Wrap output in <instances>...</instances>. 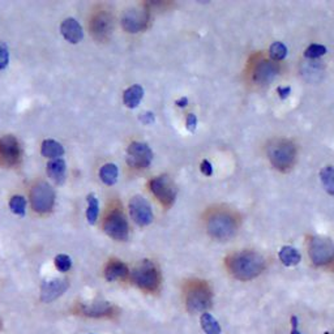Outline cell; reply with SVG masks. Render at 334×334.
Listing matches in <instances>:
<instances>
[{
	"instance_id": "obj_1",
	"label": "cell",
	"mask_w": 334,
	"mask_h": 334,
	"mask_svg": "<svg viewBox=\"0 0 334 334\" xmlns=\"http://www.w3.org/2000/svg\"><path fill=\"white\" fill-rule=\"evenodd\" d=\"M227 268L236 279L249 281L256 278L265 268V260L254 251H241L227 259Z\"/></svg>"
},
{
	"instance_id": "obj_2",
	"label": "cell",
	"mask_w": 334,
	"mask_h": 334,
	"mask_svg": "<svg viewBox=\"0 0 334 334\" xmlns=\"http://www.w3.org/2000/svg\"><path fill=\"white\" fill-rule=\"evenodd\" d=\"M211 287L202 281H193L188 285L186 290V306L188 312L198 313L209 310L212 307Z\"/></svg>"
},
{
	"instance_id": "obj_3",
	"label": "cell",
	"mask_w": 334,
	"mask_h": 334,
	"mask_svg": "<svg viewBox=\"0 0 334 334\" xmlns=\"http://www.w3.org/2000/svg\"><path fill=\"white\" fill-rule=\"evenodd\" d=\"M268 155L275 169L287 171L293 167L297 158V149L291 141L285 139L274 140L268 148Z\"/></svg>"
},
{
	"instance_id": "obj_4",
	"label": "cell",
	"mask_w": 334,
	"mask_h": 334,
	"mask_svg": "<svg viewBox=\"0 0 334 334\" xmlns=\"http://www.w3.org/2000/svg\"><path fill=\"white\" fill-rule=\"evenodd\" d=\"M132 279L135 285L139 286L141 290L153 293L157 291L161 282V275L158 272L157 266L153 261L143 260L133 269Z\"/></svg>"
},
{
	"instance_id": "obj_5",
	"label": "cell",
	"mask_w": 334,
	"mask_h": 334,
	"mask_svg": "<svg viewBox=\"0 0 334 334\" xmlns=\"http://www.w3.org/2000/svg\"><path fill=\"white\" fill-rule=\"evenodd\" d=\"M236 231V222L231 214L226 212H218L207 221V232L212 238L226 240L231 238Z\"/></svg>"
},
{
	"instance_id": "obj_6",
	"label": "cell",
	"mask_w": 334,
	"mask_h": 334,
	"mask_svg": "<svg viewBox=\"0 0 334 334\" xmlns=\"http://www.w3.org/2000/svg\"><path fill=\"white\" fill-rule=\"evenodd\" d=\"M30 204L31 207L39 214H46L53 211L55 204V192L49 183L39 182L31 188Z\"/></svg>"
},
{
	"instance_id": "obj_7",
	"label": "cell",
	"mask_w": 334,
	"mask_h": 334,
	"mask_svg": "<svg viewBox=\"0 0 334 334\" xmlns=\"http://www.w3.org/2000/svg\"><path fill=\"white\" fill-rule=\"evenodd\" d=\"M310 256L315 265H326L334 260V243L325 236H313L310 241Z\"/></svg>"
},
{
	"instance_id": "obj_8",
	"label": "cell",
	"mask_w": 334,
	"mask_h": 334,
	"mask_svg": "<svg viewBox=\"0 0 334 334\" xmlns=\"http://www.w3.org/2000/svg\"><path fill=\"white\" fill-rule=\"evenodd\" d=\"M150 186V191L153 192V195L159 200L163 205L170 206L174 204L175 198L178 195L177 184L174 183L169 175H159V177L154 178L149 183Z\"/></svg>"
},
{
	"instance_id": "obj_9",
	"label": "cell",
	"mask_w": 334,
	"mask_h": 334,
	"mask_svg": "<svg viewBox=\"0 0 334 334\" xmlns=\"http://www.w3.org/2000/svg\"><path fill=\"white\" fill-rule=\"evenodd\" d=\"M103 230L110 238L115 240H127L130 235L127 218L119 211H114L108 214L103 223Z\"/></svg>"
},
{
	"instance_id": "obj_10",
	"label": "cell",
	"mask_w": 334,
	"mask_h": 334,
	"mask_svg": "<svg viewBox=\"0 0 334 334\" xmlns=\"http://www.w3.org/2000/svg\"><path fill=\"white\" fill-rule=\"evenodd\" d=\"M153 159L152 149L148 144L135 141L127 149V163L133 169H146Z\"/></svg>"
},
{
	"instance_id": "obj_11",
	"label": "cell",
	"mask_w": 334,
	"mask_h": 334,
	"mask_svg": "<svg viewBox=\"0 0 334 334\" xmlns=\"http://www.w3.org/2000/svg\"><path fill=\"white\" fill-rule=\"evenodd\" d=\"M130 214L133 222L144 227L153 222L152 206L143 196H135L130 201Z\"/></svg>"
},
{
	"instance_id": "obj_12",
	"label": "cell",
	"mask_w": 334,
	"mask_h": 334,
	"mask_svg": "<svg viewBox=\"0 0 334 334\" xmlns=\"http://www.w3.org/2000/svg\"><path fill=\"white\" fill-rule=\"evenodd\" d=\"M149 11L145 8H130L121 16V25L128 33H139L146 28Z\"/></svg>"
},
{
	"instance_id": "obj_13",
	"label": "cell",
	"mask_w": 334,
	"mask_h": 334,
	"mask_svg": "<svg viewBox=\"0 0 334 334\" xmlns=\"http://www.w3.org/2000/svg\"><path fill=\"white\" fill-rule=\"evenodd\" d=\"M21 148L15 136L7 135L0 139V163L13 166L20 161Z\"/></svg>"
},
{
	"instance_id": "obj_14",
	"label": "cell",
	"mask_w": 334,
	"mask_h": 334,
	"mask_svg": "<svg viewBox=\"0 0 334 334\" xmlns=\"http://www.w3.org/2000/svg\"><path fill=\"white\" fill-rule=\"evenodd\" d=\"M69 283L67 279H60V278H54L45 281L40 286V300L44 303H50L62 297L65 291L68 290Z\"/></svg>"
},
{
	"instance_id": "obj_15",
	"label": "cell",
	"mask_w": 334,
	"mask_h": 334,
	"mask_svg": "<svg viewBox=\"0 0 334 334\" xmlns=\"http://www.w3.org/2000/svg\"><path fill=\"white\" fill-rule=\"evenodd\" d=\"M116 307L112 306L108 302H94L92 304H84L78 307L77 312L80 315L88 316V317H96V319H102V317H114L116 315Z\"/></svg>"
},
{
	"instance_id": "obj_16",
	"label": "cell",
	"mask_w": 334,
	"mask_h": 334,
	"mask_svg": "<svg viewBox=\"0 0 334 334\" xmlns=\"http://www.w3.org/2000/svg\"><path fill=\"white\" fill-rule=\"evenodd\" d=\"M90 29L97 39H107L112 31V17L107 12L97 13L92 20Z\"/></svg>"
},
{
	"instance_id": "obj_17",
	"label": "cell",
	"mask_w": 334,
	"mask_h": 334,
	"mask_svg": "<svg viewBox=\"0 0 334 334\" xmlns=\"http://www.w3.org/2000/svg\"><path fill=\"white\" fill-rule=\"evenodd\" d=\"M60 33L69 44H78L84 38V30L76 19H65L60 24Z\"/></svg>"
},
{
	"instance_id": "obj_18",
	"label": "cell",
	"mask_w": 334,
	"mask_h": 334,
	"mask_svg": "<svg viewBox=\"0 0 334 334\" xmlns=\"http://www.w3.org/2000/svg\"><path fill=\"white\" fill-rule=\"evenodd\" d=\"M278 74V67L270 60H261L254 69L255 81L260 84H268Z\"/></svg>"
},
{
	"instance_id": "obj_19",
	"label": "cell",
	"mask_w": 334,
	"mask_h": 334,
	"mask_svg": "<svg viewBox=\"0 0 334 334\" xmlns=\"http://www.w3.org/2000/svg\"><path fill=\"white\" fill-rule=\"evenodd\" d=\"M47 174L56 184H63L65 180V174H67V164L64 159L62 158L51 159L47 163Z\"/></svg>"
},
{
	"instance_id": "obj_20",
	"label": "cell",
	"mask_w": 334,
	"mask_h": 334,
	"mask_svg": "<svg viewBox=\"0 0 334 334\" xmlns=\"http://www.w3.org/2000/svg\"><path fill=\"white\" fill-rule=\"evenodd\" d=\"M128 275V268L124 263L119 260H111L106 265L105 277L107 281H118L124 279Z\"/></svg>"
},
{
	"instance_id": "obj_21",
	"label": "cell",
	"mask_w": 334,
	"mask_h": 334,
	"mask_svg": "<svg viewBox=\"0 0 334 334\" xmlns=\"http://www.w3.org/2000/svg\"><path fill=\"white\" fill-rule=\"evenodd\" d=\"M144 97V89L140 85H132L123 94V102L128 108H136Z\"/></svg>"
},
{
	"instance_id": "obj_22",
	"label": "cell",
	"mask_w": 334,
	"mask_h": 334,
	"mask_svg": "<svg viewBox=\"0 0 334 334\" xmlns=\"http://www.w3.org/2000/svg\"><path fill=\"white\" fill-rule=\"evenodd\" d=\"M279 260L285 266H295L302 260V255L297 248L291 247V245H285L279 251Z\"/></svg>"
},
{
	"instance_id": "obj_23",
	"label": "cell",
	"mask_w": 334,
	"mask_h": 334,
	"mask_svg": "<svg viewBox=\"0 0 334 334\" xmlns=\"http://www.w3.org/2000/svg\"><path fill=\"white\" fill-rule=\"evenodd\" d=\"M40 153L42 155L50 159H55L64 154V148L62 144H59L55 140H45L40 146Z\"/></svg>"
},
{
	"instance_id": "obj_24",
	"label": "cell",
	"mask_w": 334,
	"mask_h": 334,
	"mask_svg": "<svg viewBox=\"0 0 334 334\" xmlns=\"http://www.w3.org/2000/svg\"><path fill=\"white\" fill-rule=\"evenodd\" d=\"M119 170L118 166L114 163H106L101 167L99 170V178L105 183L106 186H114L115 183L118 182Z\"/></svg>"
},
{
	"instance_id": "obj_25",
	"label": "cell",
	"mask_w": 334,
	"mask_h": 334,
	"mask_svg": "<svg viewBox=\"0 0 334 334\" xmlns=\"http://www.w3.org/2000/svg\"><path fill=\"white\" fill-rule=\"evenodd\" d=\"M200 324H201V329L205 331V334H221L220 324L211 313H202L200 317Z\"/></svg>"
},
{
	"instance_id": "obj_26",
	"label": "cell",
	"mask_w": 334,
	"mask_h": 334,
	"mask_svg": "<svg viewBox=\"0 0 334 334\" xmlns=\"http://www.w3.org/2000/svg\"><path fill=\"white\" fill-rule=\"evenodd\" d=\"M88 209H87V220L90 225H94L98 220L99 216V202L98 198L94 193H89L87 197Z\"/></svg>"
},
{
	"instance_id": "obj_27",
	"label": "cell",
	"mask_w": 334,
	"mask_h": 334,
	"mask_svg": "<svg viewBox=\"0 0 334 334\" xmlns=\"http://www.w3.org/2000/svg\"><path fill=\"white\" fill-rule=\"evenodd\" d=\"M320 178H321L325 191L328 192L329 195L334 196V166L324 167L320 173Z\"/></svg>"
},
{
	"instance_id": "obj_28",
	"label": "cell",
	"mask_w": 334,
	"mask_h": 334,
	"mask_svg": "<svg viewBox=\"0 0 334 334\" xmlns=\"http://www.w3.org/2000/svg\"><path fill=\"white\" fill-rule=\"evenodd\" d=\"M10 209L17 216H25V213H26V200L22 196H13L10 200Z\"/></svg>"
},
{
	"instance_id": "obj_29",
	"label": "cell",
	"mask_w": 334,
	"mask_h": 334,
	"mask_svg": "<svg viewBox=\"0 0 334 334\" xmlns=\"http://www.w3.org/2000/svg\"><path fill=\"white\" fill-rule=\"evenodd\" d=\"M270 58L275 62H278V60L285 59L286 55H287V47L285 45L282 44V42H274V44L270 46Z\"/></svg>"
},
{
	"instance_id": "obj_30",
	"label": "cell",
	"mask_w": 334,
	"mask_h": 334,
	"mask_svg": "<svg viewBox=\"0 0 334 334\" xmlns=\"http://www.w3.org/2000/svg\"><path fill=\"white\" fill-rule=\"evenodd\" d=\"M326 54V47L322 46V45H311L308 49L306 50V58H310V59H317V58H321L322 55Z\"/></svg>"
},
{
	"instance_id": "obj_31",
	"label": "cell",
	"mask_w": 334,
	"mask_h": 334,
	"mask_svg": "<svg viewBox=\"0 0 334 334\" xmlns=\"http://www.w3.org/2000/svg\"><path fill=\"white\" fill-rule=\"evenodd\" d=\"M55 266L56 269L60 270V272H68L69 269L72 268V261L71 257L67 256V255H58L55 257Z\"/></svg>"
},
{
	"instance_id": "obj_32",
	"label": "cell",
	"mask_w": 334,
	"mask_h": 334,
	"mask_svg": "<svg viewBox=\"0 0 334 334\" xmlns=\"http://www.w3.org/2000/svg\"><path fill=\"white\" fill-rule=\"evenodd\" d=\"M10 64V49L6 42L0 40V71H3Z\"/></svg>"
},
{
	"instance_id": "obj_33",
	"label": "cell",
	"mask_w": 334,
	"mask_h": 334,
	"mask_svg": "<svg viewBox=\"0 0 334 334\" xmlns=\"http://www.w3.org/2000/svg\"><path fill=\"white\" fill-rule=\"evenodd\" d=\"M187 130L189 132H195L196 128H197V116L195 114H188L187 116Z\"/></svg>"
},
{
	"instance_id": "obj_34",
	"label": "cell",
	"mask_w": 334,
	"mask_h": 334,
	"mask_svg": "<svg viewBox=\"0 0 334 334\" xmlns=\"http://www.w3.org/2000/svg\"><path fill=\"white\" fill-rule=\"evenodd\" d=\"M201 173L204 174V175H206V177H212V175H213V166H212V163L207 161V159L201 162Z\"/></svg>"
},
{
	"instance_id": "obj_35",
	"label": "cell",
	"mask_w": 334,
	"mask_h": 334,
	"mask_svg": "<svg viewBox=\"0 0 334 334\" xmlns=\"http://www.w3.org/2000/svg\"><path fill=\"white\" fill-rule=\"evenodd\" d=\"M140 120L145 124H152L154 123V115H153V112H144V114L140 116Z\"/></svg>"
},
{
	"instance_id": "obj_36",
	"label": "cell",
	"mask_w": 334,
	"mask_h": 334,
	"mask_svg": "<svg viewBox=\"0 0 334 334\" xmlns=\"http://www.w3.org/2000/svg\"><path fill=\"white\" fill-rule=\"evenodd\" d=\"M277 93H278L279 98H281V99H286L288 96H290L291 88L290 87H285V88L279 87L278 89H277Z\"/></svg>"
},
{
	"instance_id": "obj_37",
	"label": "cell",
	"mask_w": 334,
	"mask_h": 334,
	"mask_svg": "<svg viewBox=\"0 0 334 334\" xmlns=\"http://www.w3.org/2000/svg\"><path fill=\"white\" fill-rule=\"evenodd\" d=\"M291 325H293V329H291V334H300L299 329H298V319L295 316L291 317Z\"/></svg>"
},
{
	"instance_id": "obj_38",
	"label": "cell",
	"mask_w": 334,
	"mask_h": 334,
	"mask_svg": "<svg viewBox=\"0 0 334 334\" xmlns=\"http://www.w3.org/2000/svg\"><path fill=\"white\" fill-rule=\"evenodd\" d=\"M175 105L180 108L187 107V105H188V98H187V97H182V98H179L177 102H175Z\"/></svg>"
},
{
	"instance_id": "obj_39",
	"label": "cell",
	"mask_w": 334,
	"mask_h": 334,
	"mask_svg": "<svg viewBox=\"0 0 334 334\" xmlns=\"http://www.w3.org/2000/svg\"><path fill=\"white\" fill-rule=\"evenodd\" d=\"M3 330V320L0 319V331Z\"/></svg>"
}]
</instances>
